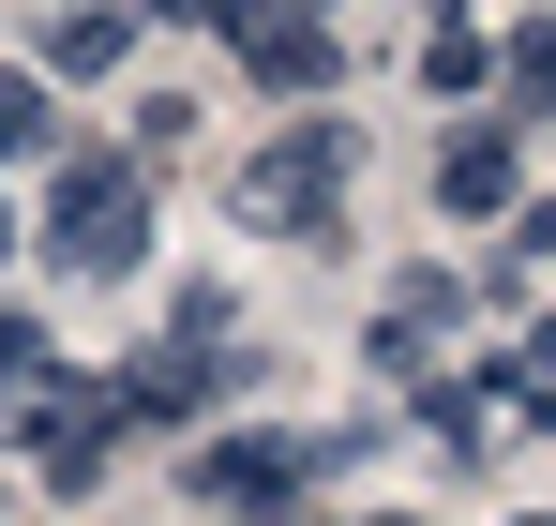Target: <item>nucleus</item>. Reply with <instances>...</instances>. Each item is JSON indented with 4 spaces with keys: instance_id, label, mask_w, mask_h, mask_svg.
<instances>
[{
    "instance_id": "nucleus-1",
    "label": "nucleus",
    "mask_w": 556,
    "mask_h": 526,
    "mask_svg": "<svg viewBox=\"0 0 556 526\" xmlns=\"http://www.w3.org/2000/svg\"><path fill=\"white\" fill-rule=\"evenodd\" d=\"M346 180H362V136H346V121H286V136H256V151L226 166V211H241L256 241H316V226L346 211Z\"/></svg>"
},
{
    "instance_id": "nucleus-2",
    "label": "nucleus",
    "mask_w": 556,
    "mask_h": 526,
    "mask_svg": "<svg viewBox=\"0 0 556 526\" xmlns=\"http://www.w3.org/2000/svg\"><path fill=\"white\" fill-rule=\"evenodd\" d=\"M30 241L76 271V286L151 271V166H136V151H121V166H105V151H76V166L46 180V226H30Z\"/></svg>"
},
{
    "instance_id": "nucleus-3",
    "label": "nucleus",
    "mask_w": 556,
    "mask_h": 526,
    "mask_svg": "<svg viewBox=\"0 0 556 526\" xmlns=\"http://www.w3.org/2000/svg\"><path fill=\"white\" fill-rule=\"evenodd\" d=\"M316 466H331L316 437H286V422H241V437H211V451H195V497H211V512H241V526H286Z\"/></svg>"
},
{
    "instance_id": "nucleus-4",
    "label": "nucleus",
    "mask_w": 556,
    "mask_h": 526,
    "mask_svg": "<svg viewBox=\"0 0 556 526\" xmlns=\"http://www.w3.org/2000/svg\"><path fill=\"white\" fill-rule=\"evenodd\" d=\"M0 437L30 451L61 497H91V481H105V451H121V406H105V376H61V391H46V406H15Z\"/></svg>"
},
{
    "instance_id": "nucleus-5",
    "label": "nucleus",
    "mask_w": 556,
    "mask_h": 526,
    "mask_svg": "<svg viewBox=\"0 0 556 526\" xmlns=\"http://www.w3.org/2000/svg\"><path fill=\"white\" fill-rule=\"evenodd\" d=\"M511 196H527V151H511V121H452V136H437V211L496 226Z\"/></svg>"
},
{
    "instance_id": "nucleus-6",
    "label": "nucleus",
    "mask_w": 556,
    "mask_h": 526,
    "mask_svg": "<svg viewBox=\"0 0 556 526\" xmlns=\"http://www.w3.org/2000/svg\"><path fill=\"white\" fill-rule=\"evenodd\" d=\"M226 30H241V61L271 90H331L346 76V30H316V15H226Z\"/></svg>"
},
{
    "instance_id": "nucleus-7",
    "label": "nucleus",
    "mask_w": 556,
    "mask_h": 526,
    "mask_svg": "<svg viewBox=\"0 0 556 526\" xmlns=\"http://www.w3.org/2000/svg\"><path fill=\"white\" fill-rule=\"evenodd\" d=\"M105 406H121V422H195V406H211V361L195 347H136V376H105Z\"/></svg>"
},
{
    "instance_id": "nucleus-8",
    "label": "nucleus",
    "mask_w": 556,
    "mask_h": 526,
    "mask_svg": "<svg viewBox=\"0 0 556 526\" xmlns=\"http://www.w3.org/2000/svg\"><path fill=\"white\" fill-rule=\"evenodd\" d=\"M481 422H556V331H527V347L481 376Z\"/></svg>"
},
{
    "instance_id": "nucleus-9",
    "label": "nucleus",
    "mask_w": 556,
    "mask_h": 526,
    "mask_svg": "<svg viewBox=\"0 0 556 526\" xmlns=\"http://www.w3.org/2000/svg\"><path fill=\"white\" fill-rule=\"evenodd\" d=\"M46 61H61V76H121V61H136V15H61Z\"/></svg>"
},
{
    "instance_id": "nucleus-10",
    "label": "nucleus",
    "mask_w": 556,
    "mask_h": 526,
    "mask_svg": "<svg viewBox=\"0 0 556 526\" xmlns=\"http://www.w3.org/2000/svg\"><path fill=\"white\" fill-rule=\"evenodd\" d=\"M46 391H61V347H46L30 316H0V422H15V406H46Z\"/></svg>"
},
{
    "instance_id": "nucleus-11",
    "label": "nucleus",
    "mask_w": 556,
    "mask_h": 526,
    "mask_svg": "<svg viewBox=\"0 0 556 526\" xmlns=\"http://www.w3.org/2000/svg\"><path fill=\"white\" fill-rule=\"evenodd\" d=\"M61 121H46V76H0V166H30Z\"/></svg>"
},
{
    "instance_id": "nucleus-12",
    "label": "nucleus",
    "mask_w": 556,
    "mask_h": 526,
    "mask_svg": "<svg viewBox=\"0 0 556 526\" xmlns=\"http://www.w3.org/2000/svg\"><path fill=\"white\" fill-rule=\"evenodd\" d=\"M496 61H511V90H527V121H556V15H542V30H511Z\"/></svg>"
},
{
    "instance_id": "nucleus-13",
    "label": "nucleus",
    "mask_w": 556,
    "mask_h": 526,
    "mask_svg": "<svg viewBox=\"0 0 556 526\" xmlns=\"http://www.w3.org/2000/svg\"><path fill=\"white\" fill-rule=\"evenodd\" d=\"M421 76H437V90H481V76H496V46H481V30H437V46H421Z\"/></svg>"
},
{
    "instance_id": "nucleus-14",
    "label": "nucleus",
    "mask_w": 556,
    "mask_h": 526,
    "mask_svg": "<svg viewBox=\"0 0 556 526\" xmlns=\"http://www.w3.org/2000/svg\"><path fill=\"white\" fill-rule=\"evenodd\" d=\"M15 241H30V226H15V211H0V256H15Z\"/></svg>"
},
{
    "instance_id": "nucleus-15",
    "label": "nucleus",
    "mask_w": 556,
    "mask_h": 526,
    "mask_svg": "<svg viewBox=\"0 0 556 526\" xmlns=\"http://www.w3.org/2000/svg\"><path fill=\"white\" fill-rule=\"evenodd\" d=\"M511 526H556V512H511Z\"/></svg>"
},
{
    "instance_id": "nucleus-16",
    "label": "nucleus",
    "mask_w": 556,
    "mask_h": 526,
    "mask_svg": "<svg viewBox=\"0 0 556 526\" xmlns=\"http://www.w3.org/2000/svg\"><path fill=\"white\" fill-rule=\"evenodd\" d=\"M362 526H406V512H362Z\"/></svg>"
}]
</instances>
